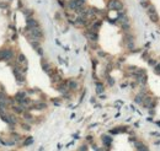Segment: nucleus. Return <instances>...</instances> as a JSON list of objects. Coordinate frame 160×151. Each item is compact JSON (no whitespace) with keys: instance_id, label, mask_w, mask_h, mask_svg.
Here are the masks:
<instances>
[{"instance_id":"nucleus-1","label":"nucleus","mask_w":160,"mask_h":151,"mask_svg":"<svg viewBox=\"0 0 160 151\" xmlns=\"http://www.w3.org/2000/svg\"><path fill=\"white\" fill-rule=\"evenodd\" d=\"M147 12H148V16L150 17V20L153 22H158L159 21V16H158V12L155 10V6L153 4H150L149 6L147 7Z\"/></svg>"},{"instance_id":"nucleus-2","label":"nucleus","mask_w":160,"mask_h":151,"mask_svg":"<svg viewBox=\"0 0 160 151\" xmlns=\"http://www.w3.org/2000/svg\"><path fill=\"white\" fill-rule=\"evenodd\" d=\"M108 9L116 10V11H121L123 9V4L120 0H111L110 3H108Z\"/></svg>"},{"instance_id":"nucleus-3","label":"nucleus","mask_w":160,"mask_h":151,"mask_svg":"<svg viewBox=\"0 0 160 151\" xmlns=\"http://www.w3.org/2000/svg\"><path fill=\"white\" fill-rule=\"evenodd\" d=\"M85 36H86V38H88L89 41H91V42H96V41H97V38H99V36H97V32H95V31H93V30L86 31Z\"/></svg>"},{"instance_id":"nucleus-4","label":"nucleus","mask_w":160,"mask_h":151,"mask_svg":"<svg viewBox=\"0 0 160 151\" xmlns=\"http://www.w3.org/2000/svg\"><path fill=\"white\" fill-rule=\"evenodd\" d=\"M36 27H39V23L37 20L32 17H29L27 18V28L29 30H32V28H36Z\"/></svg>"},{"instance_id":"nucleus-5","label":"nucleus","mask_w":160,"mask_h":151,"mask_svg":"<svg viewBox=\"0 0 160 151\" xmlns=\"http://www.w3.org/2000/svg\"><path fill=\"white\" fill-rule=\"evenodd\" d=\"M155 103H157V102H154V101L152 100L150 97H145V98H144V101H143L142 104H143V106H144L145 108H149V109H152V108L155 106Z\"/></svg>"},{"instance_id":"nucleus-6","label":"nucleus","mask_w":160,"mask_h":151,"mask_svg":"<svg viewBox=\"0 0 160 151\" xmlns=\"http://www.w3.org/2000/svg\"><path fill=\"white\" fill-rule=\"evenodd\" d=\"M101 139H102L103 146H106V148H110L111 144H112V138H111L110 135H106V134H103Z\"/></svg>"},{"instance_id":"nucleus-7","label":"nucleus","mask_w":160,"mask_h":151,"mask_svg":"<svg viewBox=\"0 0 160 151\" xmlns=\"http://www.w3.org/2000/svg\"><path fill=\"white\" fill-rule=\"evenodd\" d=\"M26 97H27V94H26V91H19L17 94L15 95L14 100L16 101V103H19L20 101H22L24 98H26Z\"/></svg>"},{"instance_id":"nucleus-8","label":"nucleus","mask_w":160,"mask_h":151,"mask_svg":"<svg viewBox=\"0 0 160 151\" xmlns=\"http://www.w3.org/2000/svg\"><path fill=\"white\" fill-rule=\"evenodd\" d=\"M17 63L20 65H25V68H27V59H26L25 54L24 53H19L17 54Z\"/></svg>"},{"instance_id":"nucleus-9","label":"nucleus","mask_w":160,"mask_h":151,"mask_svg":"<svg viewBox=\"0 0 160 151\" xmlns=\"http://www.w3.org/2000/svg\"><path fill=\"white\" fill-rule=\"evenodd\" d=\"M144 98H145V94H144V92H139V94L135 95L134 102H135L137 104H142L143 101H144Z\"/></svg>"},{"instance_id":"nucleus-10","label":"nucleus","mask_w":160,"mask_h":151,"mask_svg":"<svg viewBox=\"0 0 160 151\" xmlns=\"http://www.w3.org/2000/svg\"><path fill=\"white\" fill-rule=\"evenodd\" d=\"M74 22L76 23V25L83 26V25H86V23H88V20H86V17H84V16H80V15H78Z\"/></svg>"},{"instance_id":"nucleus-11","label":"nucleus","mask_w":160,"mask_h":151,"mask_svg":"<svg viewBox=\"0 0 160 151\" xmlns=\"http://www.w3.org/2000/svg\"><path fill=\"white\" fill-rule=\"evenodd\" d=\"M42 69L48 74H52V68H51V64L48 61H42Z\"/></svg>"},{"instance_id":"nucleus-12","label":"nucleus","mask_w":160,"mask_h":151,"mask_svg":"<svg viewBox=\"0 0 160 151\" xmlns=\"http://www.w3.org/2000/svg\"><path fill=\"white\" fill-rule=\"evenodd\" d=\"M67 84H68L69 90H76V89H78V82H76L75 80H69Z\"/></svg>"},{"instance_id":"nucleus-13","label":"nucleus","mask_w":160,"mask_h":151,"mask_svg":"<svg viewBox=\"0 0 160 151\" xmlns=\"http://www.w3.org/2000/svg\"><path fill=\"white\" fill-rule=\"evenodd\" d=\"M12 109H14V112L15 113H17V114H22V113L25 112V109H24L20 104H19V106L17 104H14V106H12Z\"/></svg>"},{"instance_id":"nucleus-14","label":"nucleus","mask_w":160,"mask_h":151,"mask_svg":"<svg viewBox=\"0 0 160 151\" xmlns=\"http://www.w3.org/2000/svg\"><path fill=\"white\" fill-rule=\"evenodd\" d=\"M22 117H24V119H25L26 122H32L33 120V115L30 112H24L22 113Z\"/></svg>"},{"instance_id":"nucleus-15","label":"nucleus","mask_w":160,"mask_h":151,"mask_svg":"<svg viewBox=\"0 0 160 151\" xmlns=\"http://www.w3.org/2000/svg\"><path fill=\"white\" fill-rule=\"evenodd\" d=\"M95 89H96V92H97V94H102L103 92V85L101 82H96Z\"/></svg>"},{"instance_id":"nucleus-16","label":"nucleus","mask_w":160,"mask_h":151,"mask_svg":"<svg viewBox=\"0 0 160 151\" xmlns=\"http://www.w3.org/2000/svg\"><path fill=\"white\" fill-rule=\"evenodd\" d=\"M31 144H33V138H31V137L27 138V139H26V140L22 143V145H24V146H30Z\"/></svg>"},{"instance_id":"nucleus-17","label":"nucleus","mask_w":160,"mask_h":151,"mask_svg":"<svg viewBox=\"0 0 160 151\" xmlns=\"http://www.w3.org/2000/svg\"><path fill=\"white\" fill-rule=\"evenodd\" d=\"M154 71L157 72V74H160V63H157V64L154 65Z\"/></svg>"},{"instance_id":"nucleus-18","label":"nucleus","mask_w":160,"mask_h":151,"mask_svg":"<svg viewBox=\"0 0 160 151\" xmlns=\"http://www.w3.org/2000/svg\"><path fill=\"white\" fill-rule=\"evenodd\" d=\"M21 126H22V129H25V130H30V129H31V126H30V125H29V124H27V123H26V122H24V123H22V124H21Z\"/></svg>"},{"instance_id":"nucleus-19","label":"nucleus","mask_w":160,"mask_h":151,"mask_svg":"<svg viewBox=\"0 0 160 151\" xmlns=\"http://www.w3.org/2000/svg\"><path fill=\"white\" fill-rule=\"evenodd\" d=\"M78 151H88V145H86V144L81 145V146L78 149Z\"/></svg>"},{"instance_id":"nucleus-20","label":"nucleus","mask_w":160,"mask_h":151,"mask_svg":"<svg viewBox=\"0 0 160 151\" xmlns=\"http://www.w3.org/2000/svg\"><path fill=\"white\" fill-rule=\"evenodd\" d=\"M107 79H108V85H113L115 80L112 79V77H110V76H107Z\"/></svg>"},{"instance_id":"nucleus-21","label":"nucleus","mask_w":160,"mask_h":151,"mask_svg":"<svg viewBox=\"0 0 160 151\" xmlns=\"http://www.w3.org/2000/svg\"><path fill=\"white\" fill-rule=\"evenodd\" d=\"M143 1H147V0H142V3H143Z\"/></svg>"}]
</instances>
